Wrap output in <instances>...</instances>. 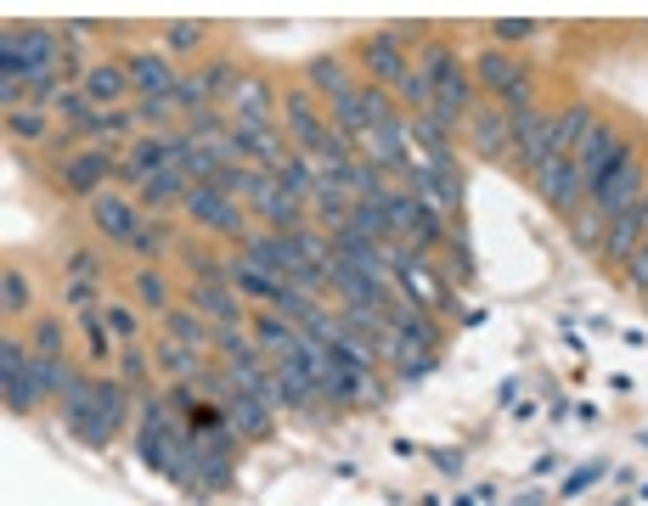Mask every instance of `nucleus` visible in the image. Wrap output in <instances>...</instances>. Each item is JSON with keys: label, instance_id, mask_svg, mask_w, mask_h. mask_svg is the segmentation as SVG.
<instances>
[{"label": "nucleus", "instance_id": "obj_1", "mask_svg": "<svg viewBox=\"0 0 648 506\" xmlns=\"http://www.w3.org/2000/svg\"><path fill=\"white\" fill-rule=\"evenodd\" d=\"M417 67L435 79V119L445 124V129H457V124H468L474 119V79H468V67H463V57L451 51L445 40H429L424 51H417Z\"/></svg>", "mask_w": 648, "mask_h": 506}, {"label": "nucleus", "instance_id": "obj_2", "mask_svg": "<svg viewBox=\"0 0 648 506\" xmlns=\"http://www.w3.org/2000/svg\"><path fill=\"white\" fill-rule=\"evenodd\" d=\"M643 192H648V163L637 158V152H626L621 163L609 169V175L587 192V202L603 214V220H614V214H626V209H637L643 202Z\"/></svg>", "mask_w": 648, "mask_h": 506}, {"label": "nucleus", "instance_id": "obj_3", "mask_svg": "<svg viewBox=\"0 0 648 506\" xmlns=\"http://www.w3.org/2000/svg\"><path fill=\"white\" fill-rule=\"evenodd\" d=\"M119 428H124V388L119 383H108V378H96V394H90V411L69 428L80 445H90V451H108L113 439H119Z\"/></svg>", "mask_w": 648, "mask_h": 506}, {"label": "nucleus", "instance_id": "obj_4", "mask_svg": "<svg viewBox=\"0 0 648 506\" xmlns=\"http://www.w3.org/2000/svg\"><path fill=\"white\" fill-rule=\"evenodd\" d=\"M0 394H7V411L28 417L40 405V383H35V355H28L17 337H0Z\"/></svg>", "mask_w": 648, "mask_h": 506}, {"label": "nucleus", "instance_id": "obj_5", "mask_svg": "<svg viewBox=\"0 0 648 506\" xmlns=\"http://www.w3.org/2000/svg\"><path fill=\"white\" fill-rule=\"evenodd\" d=\"M243 259L266 264L271 276H282L288 287H294L305 270H310V259H305L299 243H294V231H248V236H243Z\"/></svg>", "mask_w": 648, "mask_h": 506}, {"label": "nucleus", "instance_id": "obj_6", "mask_svg": "<svg viewBox=\"0 0 648 506\" xmlns=\"http://www.w3.org/2000/svg\"><path fill=\"white\" fill-rule=\"evenodd\" d=\"M632 152V141H626V135L621 129H614V124H592L587 135H580V147H575V169H580V186H598L603 175H609V169L614 163H621Z\"/></svg>", "mask_w": 648, "mask_h": 506}, {"label": "nucleus", "instance_id": "obj_7", "mask_svg": "<svg viewBox=\"0 0 648 506\" xmlns=\"http://www.w3.org/2000/svg\"><path fill=\"white\" fill-rule=\"evenodd\" d=\"M530 186H536V197L547 202V209H559V214H575L580 202H587V186H580L575 158H547L530 175Z\"/></svg>", "mask_w": 648, "mask_h": 506}, {"label": "nucleus", "instance_id": "obj_8", "mask_svg": "<svg viewBox=\"0 0 648 506\" xmlns=\"http://www.w3.org/2000/svg\"><path fill=\"white\" fill-rule=\"evenodd\" d=\"M186 214L192 220H198V225H209V231H220V236H237V243H243V209H237V197H225L220 186H192L186 197Z\"/></svg>", "mask_w": 648, "mask_h": 506}, {"label": "nucleus", "instance_id": "obj_9", "mask_svg": "<svg viewBox=\"0 0 648 506\" xmlns=\"http://www.w3.org/2000/svg\"><path fill=\"white\" fill-rule=\"evenodd\" d=\"M553 158V113H518L513 119V163L525 169V175H536V169Z\"/></svg>", "mask_w": 648, "mask_h": 506}, {"label": "nucleus", "instance_id": "obj_10", "mask_svg": "<svg viewBox=\"0 0 648 506\" xmlns=\"http://www.w3.org/2000/svg\"><path fill=\"white\" fill-rule=\"evenodd\" d=\"M395 282H401V298L406 304H417V310H440V304H451V282H440V270L429 264V259H406L401 270H395Z\"/></svg>", "mask_w": 648, "mask_h": 506}, {"label": "nucleus", "instance_id": "obj_11", "mask_svg": "<svg viewBox=\"0 0 648 506\" xmlns=\"http://www.w3.org/2000/svg\"><path fill=\"white\" fill-rule=\"evenodd\" d=\"M282 101H288V135H294V147L310 158V152H316V147L333 135V124L321 119V108H316V90H288Z\"/></svg>", "mask_w": 648, "mask_h": 506}, {"label": "nucleus", "instance_id": "obj_12", "mask_svg": "<svg viewBox=\"0 0 648 506\" xmlns=\"http://www.w3.org/2000/svg\"><path fill=\"white\" fill-rule=\"evenodd\" d=\"M108 175H113V152L108 147H80L69 163H62V186H69L74 197H102Z\"/></svg>", "mask_w": 648, "mask_h": 506}, {"label": "nucleus", "instance_id": "obj_13", "mask_svg": "<svg viewBox=\"0 0 648 506\" xmlns=\"http://www.w3.org/2000/svg\"><path fill=\"white\" fill-rule=\"evenodd\" d=\"M355 62H362L367 67V74L378 79V85H389V90H395L401 85V74H406V67H412V57L401 51V40H395V34H367V40H362V57H355Z\"/></svg>", "mask_w": 648, "mask_h": 506}, {"label": "nucleus", "instance_id": "obj_14", "mask_svg": "<svg viewBox=\"0 0 648 506\" xmlns=\"http://www.w3.org/2000/svg\"><path fill=\"white\" fill-rule=\"evenodd\" d=\"M124 74H130V85H136V101L142 96H175V79H181L164 51H130Z\"/></svg>", "mask_w": 648, "mask_h": 506}, {"label": "nucleus", "instance_id": "obj_15", "mask_svg": "<svg viewBox=\"0 0 648 506\" xmlns=\"http://www.w3.org/2000/svg\"><path fill=\"white\" fill-rule=\"evenodd\" d=\"M80 90L90 96V108H108V113H119V101L136 96V85H130V74H124V62H90Z\"/></svg>", "mask_w": 648, "mask_h": 506}, {"label": "nucleus", "instance_id": "obj_16", "mask_svg": "<svg viewBox=\"0 0 648 506\" xmlns=\"http://www.w3.org/2000/svg\"><path fill=\"white\" fill-rule=\"evenodd\" d=\"M468 147L479 158H508L513 152V119L502 108H474L468 119Z\"/></svg>", "mask_w": 648, "mask_h": 506}, {"label": "nucleus", "instance_id": "obj_17", "mask_svg": "<svg viewBox=\"0 0 648 506\" xmlns=\"http://www.w3.org/2000/svg\"><path fill=\"white\" fill-rule=\"evenodd\" d=\"M406 147H412V141H406V113H401L395 124H378V129L362 135V158L378 163V169H401V175H406V163H412Z\"/></svg>", "mask_w": 648, "mask_h": 506}, {"label": "nucleus", "instance_id": "obj_18", "mask_svg": "<svg viewBox=\"0 0 648 506\" xmlns=\"http://www.w3.org/2000/svg\"><path fill=\"white\" fill-rule=\"evenodd\" d=\"M277 371V394H282V405H294V411H321V388H316V378L305 371V360L299 355H288V360H277L271 366Z\"/></svg>", "mask_w": 648, "mask_h": 506}, {"label": "nucleus", "instance_id": "obj_19", "mask_svg": "<svg viewBox=\"0 0 648 506\" xmlns=\"http://www.w3.org/2000/svg\"><path fill=\"white\" fill-rule=\"evenodd\" d=\"M90 220H96V231H102V236H113V243H124V248H130V236L142 231V214L130 209V202H124L119 192L90 197Z\"/></svg>", "mask_w": 648, "mask_h": 506}, {"label": "nucleus", "instance_id": "obj_20", "mask_svg": "<svg viewBox=\"0 0 648 506\" xmlns=\"http://www.w3.org/2000/svg\"><path fill=\"white\" fill-rule=\"evenodd\" d=\"M225 282H232V293H243V298H259V304H277L282 298V276H271L266 264H254V259H232L225 264Z\"/></svg>", "mask_w": 648, "mask_h": 506}, {"label": "nucleus", "instance_id": "obj_21", "mask_svg": "<svg viewBox=\"0 0 648 506\" xmlns=\"http://www.w3.org/2000/svg\"><path fill=\"white\" fill-rule=\"evenodd\" d=\"M192 310H198L209 326H237V293L232 282H192Z\"/></svg>", "mask_w": 648, "mask_h": 506}, {"label": "nucleus", "instance_id": "obj_22", "mask_svg": "<svg viewBox=\"0 0 648 506\" xmlns=\"http://www.w3.org/2000/svg\"><path fill=\"white\" fill-rule=\"evenodd\" d=\"M310 90H316V101H344V96H355L362 85H355V74L344 67V57H310Z\"/></svg>", "mask_w": 648, "mask_h": 506}, {"label": "nucleus", "instance_id": "obj_23", "mask_svg": "<svg viewBox=\"0 0 648 506\" xmlns=\"http://www.w3.org/2000/svg\"><path fill=\"white\" fill-rule=\"evenodd\" d=\"M271 405H259L254 394H232L225 399V428H232L237 439H266L271 433Z\"/></svg>", "mask_w": 648, "mask_h": 506}, {"label": "nucleus", "instance_id": "obj_24", "mask_svg": "<svg viewBox=\"0 0 648 506\" xmlns=\"http://www.w3.org/2000/svg\"><path fill=\"white\" fill-rule=\"evenodd\" d=\"M592 124H598V119H592L587 101H570V108H559V113H553V158H575L580 135H587Z\"/></svg>", "mask_w": 648, "mask_h": 506}, {"label": "nucleus", "instance_id": "obj_25", "mask_svg": "<svg viewBox=\"0 0 648 506\" xmlns=\"http://www.w3.org/2000/svg\"><path fill=\"white\" fill-rule=\"evenodd\" d=\"M474 74H479V85H485V90H497V96H502L518 74H525V62H518L513 51H502V46H485V51H479V62H474Z\"/></svg>", "mask_w": 648, "mask_h": 506}, {"label": "nucleus", "instance_id": "obj_26", "mask_svg": "<svg viewBox=\"0 0 648 506\" xmlns=\"http://www.w3.org/2000/svg\"><path fill=\"white\" fill-rule=\"evenodd\" d=\"M271 85L259 79V74H248V79H237V90H232V119H254V124H271Z\"/></svg>", "mask_w": 648, "mask_h": 506}, {"label": "nucleus", "instance_id": "obj_27", "mask_svg": "<svg viewBox=\"0 0 648 506\" xmlns=\"http://www.w3.org/2000/svg\"><path fill=\"white\" fill-rule=\"evenodd\" d=\"M164 326H170V337L181 349H192V355H209L215 349V326L198 316V310H170L164 316Z\"/></svg>", "mask_w": 648, "mask_h": 506}, {"label": "nucleus", "instance_id": "obj_28", "mask_svg": "<svg viewBox=\"0 0 648 506\" xmlns=\"http://www.w3.org/2000/svg\"><path fill=\"white\" fill-rule=\"evenodd\" d=\"M186 192H192L186 163L158 169V175H147V181H142V202H147V209H170V202H175V197H186Z\"/></svg>", "mask_w": 648, "mask_h": 506}, {"label": "nucleus", "instance_id": "obj_29", "mask_svg": "<svg viewBox=\"0 0 648 506\" xmlns=\"http://www.w3.org/2000/svg\"><path fill=\"white\" fill-rule=\"evenodd\" d=\"M248 332H254V344L266 349V355H277V360H288V355H294V344H299V326L282 321V316H259V321H248Z\"/></svg>", "mask_w": 648, "mask_h": 506}, {"label": "nucleus", "instance_id": "obj_30", "mask_svg": "<svg viewBox=\"0 0 648 506\" xmlns=\"http://www.w3.org/2000/svg\"><path fill=\"white\" fill-rule=\"evenodd\" d=\"M248 321L237 326H215V355L220 366H243V360H259V344H254V332H243Z\"/></svg>", "mask_w": 648, "mask_h": 506}, {"label": "nucleus", "instance_id": "obj_31", "mask_svg": "<svg viewBox=\"0 0 648 506\" xmlns=\"http://www.w3.org/2000/svg\"><path fill=\"white\" fill-rule=\"evenodd\" d=\"M406 141L424 147V158H440V152H451V129L435 113H417V119H406Z\"/></svg>", "mask_w": 648, "mask_h": 506}, {"label": "nucleus", "instance_id": "obj_32", "mask_svg": "<svg viewBox=\"0 0 648 506\" xmlns=\"http://www.w3.org/2000/svg\"><path fill=\"white\" fill-rule=\"evenodd\" d=\"M158 366H170L175 383H192V378L204 371V355H192V349L175 344V337H164V344H158Z\"/></svg>", "mask_w": 648, "mask_h": 506}, {"label": "nucleus", "instance_id": "obj_33", "mask_svg": "<svg viewBox=\"0 0 648 506\" xmlns=\"http://www.w3.org/2000/svg\"><path fill=\"white\" fill-rule=\"evenodd\" d=\"M344 181H350V192H355V202H378L389 186H383V175H378V163H367V158H355L350 169H344Z\"/></svg>", "mask_w": 648, "mask_h": 506}, {"label": "nucleus", "instance_id": "obj_34", "mask_svg": "<svg viewBox=\"0 0 648 506\" xmlns=\"http://www.w3.org/2000/svg\"><path fill=\"white\" fill-rule=\"evenodd\" d=\"M570 231H575V243H580V248H592V254H598V248H603V231H609V220L592 209V202H580V209L570 214Z\"/></svg>", "mask_w": 648, "mask_h": 506}, {"label": "nucleus", "instance_id": "obj_35", "mask_svg": "<svg viewBox=\"0 0 648 506\" xmlns=\"http://www.w3.org/2000/svg\"><path fill=\"white\" fill-rule=\"evenodd\" d=\"M35 383H40V399H46V394H69V388H74V371H69V360L35 355Z\"/></svg>", "mask_w": 648, "mask_h": 506}, {"label": "nucleus", "instance_id": "obj_36", "mask_svg": "<svg viewBox=\"0 0 648 506\" xmlns=\"http://www.w3.org/2000/svg\"><path fill=\"white\" fill-rule=\"evenodd\" d=\"M333 124L350 135V141H362L367 135V113H362V90L355 96H344V101H333Z\"/></svg>", "mask_w": 648, "mask_h": 506}, {"label": "nucleus", "instance_id": "obj_37", "mask_svg": "<svg viewBox=\"0 0 648 506\" xmlns=\"http://www.w3.org/2000/svg\"><path fill=\"white\" fill-rule=\"evenodd\" d=\"M175 108H181V113H204V108H209V85H204V74L175 79Z\"/></svg>", "mask_w": 648, "mask_h": 506}, {"label": "nucleus", "instance_id": "obj_38", "mask_svg": "<svg viewBox=\"0 0 648 506\" xmlns=\"http://www.w3.org/2000/svg\"><path fill=\"white\" fill-rule=\"evenodd\" d=\"M136 298L147 304V310H164V304H170V282L158 276V270H136Z\"/></svg>", "mask_w": 648, "mask_h": 506}, {"label": "nucleus", "instance_id": "obj_39", "mask_svg": "<svg viewBox=\"0 0 648 506\" xmlns=\"http://www.w3.org/2000/svg\"><path fill=\"white\" fill-rule=\"evenodd\" d=\"M23 304H28V276H23V270H7V276H0V310L17 316Z\"/></svg>", "mask_w": 648, "mask_h": 506}, {"label": "nucleus", "instance_id": "obj_40", "mask_svg": "<svg viewBox=\"0 0 648 506\" xmlns=\"http://www.w3.org/2000/svg\"><path fill=\"white\" fill-rule=\"evenodd\" d=\"M164 40H170L175 57H186V51H198V46H204V23H170Z\"/></svg>", "mask_w": 648, "mask_h": 506}, {"label": "nucleus", "instance_id": "obj_41", "mask_svg": "<svg viewBox=\"0 0 648 506\" xmlns=\"http://www.w3.org/2000/svg\"><path fill=\"white\" fill-rule=\"evenodd\" d=\"M170 113H175V96H142V101H136V119L152 124V129L170 124Z\"/></svg>", "mask_w": 648, "mask_h": 506}, {"label": "nucleus", "instance_id": "obj_42", "mask_svg": "<svg viewBox=\"0 0 648 506\" xmlns=\"http://www.w3.org/2000/svg\"><path fill=\"white\" fill-rule=\"evenodd\" d=\"M130 248H136V254H164V248H170V231L158 225V220H152V225L142 220V231L130 236Z\"/></svg>", "mask_w": 648, "mask_h": 506}, {"label": "nucleus", "instance_id": "obj_43", "mask_svg": "<svg viewBox=\"0 0 648 506\" xmlns=\"http://www.w3.org/2000/svg\"><path fill=\"white\" fill-rule=\"evenodd\" d=\"M102 321L113 326V337H119V344H136V332H142V326H136V316H130L124 304H108V310H102Z\"/></svg>", "mask_w": 648, "mask_h": 506}, {"label": "nucleus", "instance_id": "obj_44", "mask_svg": "<svg viewBox=\"0 0 648 506\" xmlns=\"http://www.w3.org/2000/svg\"><path fill=\"white\" fill-rule=\"evenodd\" d=\"M626 282H632V293L648 304V236H643V248L626 259Z\"/></svg>", "mask_w": 648, "mask_h": 506}, {"label": "nucleus", "instance_id": "obj_45", "mask_svg": "<svg viewBox=\"0 0 648 506\" xmlns=\"http://www.w3.org/2000/svg\"><path fill=\"white\" fill-rule=\"evenodd\" d=\"M530 34H536L530 17H502V23H497V46L508 51V46H518V40H530Z\"/></svg>", "mask_w": 648, "mask_h": 506}, {"label": "nucleus", "instance_id": "obj_46", "mask_svg": "<svg viewBox=\"0 0 648 506\" xmlns=\"http://www.w3.org/2000/svg\"><path fill=\"white\" fill-rule=\"evenodd\" d=\"M35 355L62 360V321H40V326H35Z\"/></svg>", "mask_w": 648, "mask_h": 506}, {"label": "nucleus", "instance_id": "obj_47", "mask_svg": "<svg viewBox=\"0 0 648 506\" xmlns=\"http://www.w3.org/2000/svg\"><path fill=\"white\" fill-rule=\"evenodd\" d=\"M7 124H12V135H23V141H40V135H46V119L40 113H7Z\"/></svg>", "mask_w": 648, "mask_h": 506}, {"label": "nucleus", "instance_id": "obj_48", "mask_svg": "<svg viewBox=\"0 0 648 506\" xmlns=\"http://www.w3.org/2000/svg\"><path fill=\"white\" fill-rule=\"evenodd\" d=\"M80 326H85V337H90V355H96V360H108V349H113V337L102 332L108 321H102V316H85Z\"/></svg>", "mask_w": 648, "mask_h": 506}, {"label": "nucleus", "instance_id": "obj_49", "mask_svg": "<svg viewBox=\"0 0 648 506\" xmlns=\"http://www.w3.org/2000/svg\"><path fill=\"white\" fill-rule=\"evenodd\" d=\"M395 371H401V383H424L429 371H435V355H406Z\"/></svg>", "mask_w": 648, "mask_h": 506}, {"label": "nucleus", "instance_id": "obj_50", "mask_svg": "<svg viewBox=\"0 0 648 506\" xmlns=\"http://www.w3.org/2000/svg\"><path fill=\"white\" fill-rule=\"evenodd\" d=\"M119 378H124V383H142V378H147V355H142V349H124V355H119Z\"/></svg>", "mask_w": 648, "mask_h": 506}, {"label": "nucleus", "instance_id": "obj_51", "mask_svg": "<svg viewBox=\"0 0 648 506\" xmlns=\"http://www.w3.org/2000/svg\"><path fill=\"white\" fill-rule=\"evenodd\" d=\"M592 479H603V461H592V467H580V472H575V479L564 484V495H580V490H587Z\"/></svg>", "mask_w": 648, "mask_h": 506}, {"label": "nucleus", "instance_id": "obj_52", "mask_svg": "<svg viewBox=\"0 0 648 506\" xmlns=\"http://www.w3.org/2000/svg\"><path fill=\"white\" fill-rule=\"evenodd\" d=\"M90 298H96L90 282H74V287H69V304H90Z\"/></svg>", "mask_w": 648, "mask_h": 506}, {"label": "nucleus", "instance_id": "obj_53", "mask_svg": "<svg viewBox=\"0 0 648 506\" xmlns=\"http://www.w3.org/2000/svg\"><path fill=\"white\" fill-rule=\"evenodd\" d=\"M435 467H440V472H457V467H463V456H457V451H440V456H435Z\"/></svg>", "mask_w": 648, "mask_h": 506}, {"label": "nucleus", "instance_id": "obj_54", "mask_svg": "<svg viewBox=\"0 0 648 506\" xmlns=\"http://www.w3.org/2000/svg\"><path fill=\"white\" fill-rule=\"evenodd\" d=\"M451 506H479V490H468V495H457V501H451Z\"/></svg>", "mask_w": 648, "mask_h": 506}, {"label": "nucleus", "instance_id": "obj_55", "mask_svg": "<svg viewBox=\"0 0 648 506\" xmlns=\"http://www.w3.org/2000/svg\"><path fill=\"white\" fill-rule=\"evenodd\" d=\"M643 236H648V192H643Z\"/></svg>", "mask_w": 648, "mask_h": 506}]
</instances>
